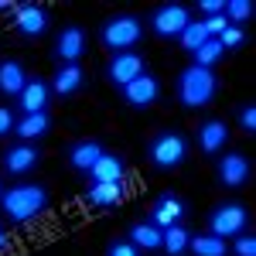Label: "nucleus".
Segmentation results:
<instances>
[{"label":"nucleus","instance_id":"1","mask_svg":"<svg viewBox=\"0 0 256 256\" xmlns=\"http://www.w3.org/2000/svg\"><path fill=\"white\" fill-rule=\"evenodd\" d=\"M52 208V188L44 181H7V188L0 192V222H7L10 229H28L38 218L48 216Z\"/></svg>","mask_w":256,"mask_h":256},{"label":"nucleus","instance_id":"2","mask_svg":"<svg viewBox=\"0 0 256 256\" xmlns=\"http://www.w3.org/2000/svg\"><path fill=\"white\" fill-rule=\"evenodd\" d=\"M171 96L181 110L198 113V110H208L218 96H222V76L212 68H195V65H184L174 76L171 86Z\"/></svg>","mask_w":256,"mask_h":256},{"label":"nucleus","instance_id":"3","mask_svg":"<svg viewBox=\"0 0 256 256\" xmlns=\"http://www.w3.org/2000/svg\"><path fill=\"white\" fill-rule=\"evenodd\" d=\"M144 158L150 164V171L158 174H171V171H181L188 158H192V137L178 126H160L154 130L147 144H144Z\"/></svg>","mask_w":256,"mask_h":256},{"label":"nucleus","instance_id":"4","mask_svg":"<svg viewBox=\"0 0 256 256\" xmlns=\"http://www.w3.org/2000/svg\"><path fill=\"white\" fill-rule=\"evenodd\" d=\"M99 44L110 52V55H120V52H137L140 41L147 38V24L137 10H116L110 18H102L96 31Z\"/></svg>","mask_w":256,"mask_h":256},{"label":"nucleus","instance_id":"5","mask_svg":"<svg viewBox=\"0 0 256 256\" xmlns=\"http://www.w3.org/2000/svg\"><path fill=\"white\" fill-rule=\"evenodd\" d=\"M250 229H253V212L242 198H226V202L212 205L205 216V232H212L218 239H236Z\"/></svg>","mask_w":256,"mask_h":256},{"label":"nucleus","instance_id":"6","mask_svg":"<svg viewBox=\"0 0 256 256\" xmlns=\"http://www.w3.org/2000/svg\"><path fill=\"white\" fill-rule=\"evenodd\" d=\"M188 20H192V7H188V4H181V0H164L158 7H150V14L144 18V24H147V31L158 41L178 44L181 31L188 28Z\"/></svg>","mask_w":256,"mask_h":256},{"label":"nucleus","instance_id":"7","mask_svg":"<svg viewBox=\"0 0 256 256\" xmlns=\"http://www.w3.org/2000/svg\"><path fill=\"white\" fill-rule=\"evenodd\" d=\"M86 55H89V31L82 24L68 20L52 34V44H48L52 65H82Z\"/></svg>","mask_w":256,"mask_h":256},{"label":"nucleus","instance_id":"8","mask_svg":"<svg viewBox=\"0 0 256 256\" xmlns=\"http://www.w3.org/2000/svg\"><path fill=\"white\" fill-rule=\"evenodd\" d=\"M212 178L222 192H242L250 181H253V158L239 147H226L216 158V168H212Z\"/></svg>","mask_w":256,"mask_h":256},{"label":"nucleus","instance_id":"9","mask_svg":"<svg viewBox=\"0 0 256 256\" xmlns=\"http://www.w3.org/2000/svg\"><path fill=\"white\" fill-rule=\"evenodd\" d=\"M44 160L41 144H24V140H10L0 150V174L7 181H28Z\"/></svg>","mask_w":256,"mask_h":256},{"label":"nucleus","instance_id":"10","mask_svg":"<svg viewBox=\"0 0 256 256\" xmlns=\"http://www.w3.org/2000/svg\"><path fill=\"white\" fill-rule=\"evenodd\" d=\"M10 24L20 34V41H41L52 34V14L44 4H34V0H18L14 14H10Z\"/></svg>","mask_w":256,"mask_h":256},{"label":"nucleus","instance_id":"11","mask_svg":"<svg viewBox=\"0 0 256 256\" xmlns=\"http://www.w3.org/2000/svg\"><path fill=\"white\" fill-rule=\"evenodd\" d=\"M229 140H232V126H229V120L218 116V113H205V116L198 120L195 126V147L198 154H205V158L216 160L226 147H229Z\"/></svg>","mask_w":256,"mask_h":256},{"label":"nucleus","instance_id":"12","mask_svg":"<svg viewBox=\"0 0 256 256\" xmlns=\"http://www.w3.org/2000/svg\"><path fill=\"white\" fill-rule=\"evenodd\" d=\"M106 150H110V147H106L102 137H79V140H68V144H65L62 158H65V168L76 178H86Z\"/></svg>","mask_w":256,"mask_h":256},{"label":"nucleus","instance_id":"13","mask_svg":"<svg viewBox=\"0 0 256 256\" xmlns=\"http://www.w3.org/2000/svg\"><path fill=\"white\" fill-rule=\"evenodd\" d=\"M160 99H164V82H160L150 68H147L144 76H137L130 86H123V89H120V102H123L126 110H137V113L154 110Z\"/></svg>","mask_w":256,"mask_h":256},{"label":"nucleus","instance_id":"14","mask_svg":"<svg viewBox=\"0 0 256 256\" xmlns=\"http://www.w3.org/2000/svg\"><path fill=\"white\" fill-rule=\"evenodd\" d=\"M147 222H154L158 229L178 226V222H188V198L174 192V188H164L154 195L150 208H147Z\"/></svg>","mask_w":256,"mask_h":256},{"label":"nucleus","instance_id":"15","mask_svg":"<svg viewBox=\"0 0 256 256\" xmlns=\"http://www.w3.org/2000/svg\"><path fill=\"white\" fill-rule=\"evenodd\" d=\"M147 72V58L140 55V52H120V55H110V62L102 65V79L110 82L113 89H123V86H130V82L144 76Z\"/></svg>","mask_w":256,"mask_h":256},{"label":"nucleus","instance_id":"16","mask_svg":"<svg viewBox=\"0 0 256 256\" xmlns=\"http://www.w3.org/2000/svg\"><path fill=\"white\" fill-rule=\"evenodd\" d=\"M14 106H18L20 116H28V113H52V106H55L52 82L44 79V76H28V86L20 89V96L14 99Z\"/></svg>","mask_w":256,"mask_h":256},{"label":"nucleus","instance_id":"17","mask_svg":"<svg viewBox=\"0 0 256 256\" xmlns=\"http://www.w3.org/2000/svg\"><path fill=\"white\" fill-rule=\"evenodd\" d=\"M52 92L55 99H76L89 89V76H86V65H55L52 72Z\"/></svg>","mask_w":256,"mask_h":256},{"label":"nucleus","instance_id":"18","mask_svg":"<svg viewBox=\"0 0 256 256\" xmlns=\"http://www.w3.org/2000/svg\"><path fill=\"white\" fill-rule=\"evenodd\" d=\"M126 192H130V184L126 181H113V184H86V192H82V202L89 205V208H99V212H113L120 208L123 202H126Z\"/></svg>","mask_w":256,"mask_h":256},{"label":"nucleus","instance_id":"19","mask_svg":"<svg viewBox=\"0 0 256 256\" xmlns=\"http://www.w3.org/2000/svg\"><path fill=\"white\" fill-rule=\"evenodd\" d=\"M28 65L18 58V55H7V58H0V99H7V102H14L20 96V89L28 86Z\"/></svg>","mask_w":256,"mask_h":256},{"label":"nucleus","instance_id":"20","mask_svg":"<svg viewBox=\"0 0 256 256\" xmlns=\"http://www.w3.org/2000/svg\"><path fill=\"white\" fill-rule=\"evenodd\" d=\"M126 158L120 154V150H106L102 158L96 160V168L86 174L89 184H113V181H126Z\"/></svg>","mask_w":256,"mask_h":256},{"label":"nucleus","instance_id":"21","mask_svg":"<svg viewBox=\"0 0 256 256\" xmlns=\"http://www.w3.org/2000/svg\"><path fill=\"white\" fill-rule=\"evenodd\" d=\"M55 130V116L52 113H28V116H18V126H14V140H24V144H41L48 140V134Z\"/></svg>","mask_w":256,"mask_h":256},{"label":"nucleus","instance_id":"22","mask_svg":"<svg viewBox=\"0 0 256 256\" xmlns=\"http://www.w3.org/2000/svg\"><path fill=\"white\" fill-rule=\"evenodd\" d=\"M126 239L137 246L140 253L147 256V253H160V242H164V229H158L154 222H130L126 226Z\"/></svg>","mask_w":256,"mask_h":256},{"label":"nucleus","instance_id":"23","mask_svg":"<svg viewBox=\"0 0 256 256\" xmlns=\"http://www.w3.org/2000/svg\"><path fill=\"white\" fill-rule=\"evenodd\" d=\"M188 246H192V226L188 222H178V226L164 229V242H160L164 256H188Z\"/></svg>","mask_w":256,"mask_h":256},{"label":"nucleus","instance_id":"24","mask_svg":"<svg viewBox=\"0 0 256 256\" xmlns=\"http://www.w3.org/2000/svg\"><path fill=\"white\" fill-rule=\"evenodd\" d=\"M188 256H229V239H218L212 232H192V246Z\"/></svg>","mask_w":256,"mask_h":256},{"label":"nucleus","instance_id":"25","mask_svg":"<svg viewBox=\"0 0 256 256\" xmlns=\"http://www.w3.org/2000/svg\"><path fill=\"white\" fill-rule=\"evenodd\" d=\"M222 58H226V52H222V44H218L216 38H208L198 52H192L188 55V65H195V68H212V72H218V65H222Z\"/></svg>","mask_w":256,"mask_h":256},{"label":"nucleus","instance_id":"26","mask_svg":"<svg viewBox=\"0 0 256 256\" xmlns=\"http://www.w3.org/2000/svg\"><path fill=\"white\" fill-rule=\"evenodd\" d=\"M208 41V31H205V20H198L195 14H192V20H188V28L181 31V38H178V48L184 52V55H192V52H198L202 44Z\"/></svg>","mask_w":256,"mask_h":256},{"label":"nucleus","instance_id":"27","mask_svg":"<svg viewBox=\"0 0 256 256\" xmlns=\"http://www.w3.org/2000/svg\"><path fill=\"white\" fill-rule=\"evenodd\" d=\"M222 14H226V20H229V24L246 28V24L256 18V4H253V0H226Z\"/></svg>","mask_w":256,"mask_h":256},{"label":"nucleus","instance_id":"28","mask_svg":"<svg viewBox=\"0 0 256 256\" xmlns=\"http://www.w3.org/2000/svg\"><path fill=\"white\" fill-rule=\"evenodd\" d=\"M216 41L222 44V52H226V55H236V52H242V48L250 44V31H246V28H236V24H229Z\"/></svg>","mask_w":256,"mask_h":256},{"label":"nucleus","instance_id":"29","mask_svg":"<svg viewBox=\"0 0 256 256\" xmlns=\"http://www.w3.org/2000/svg\"><path fill=\"white\" fill-rule=\"evenodd\" d=\"M236 126H239V134H246V137L256 134V102L253 99H239L236 102Z\"/></svg>","mask_w":256,"mask_h":256},{"label":"nucleus","instance_id":"30","mask_svg":"<svg viewBox=\"0 0 256 256\" xmlns=\"http://www.w3.org/2000/svg\"><path fill=\"white\" fill-rule=\"evenodd\" d=\"M18 106L14 102H0V140H14V126H18Z\"/></svg>","mask_w":256,"mask_h":256},{"label":"nucleus","instance_id":"31","mask_svg":"<svg viewBox=\"0 0 256 256\" xmlns=\"http://www.w3.org/2000/svg\"><path fill=\"white\" fill-rule=\"evenodd\" d=\"M102 256H144V253H140V250H137V246H134L126 236H113L110 242H106Z\"/></svg>","mask_w":256,"mask_h":256},{"label":"nucleus","instance_id":"32","mask_svg":"<svg viewBox=\"0 0 256 256\" xmlns=\"http://www.w3.org/2000/svg\"><path fill=\"white\" fill-rule=\"evenodd\" d=\"M229 256H256V236L253 229L250 232H242V236L229 239Z\"/></svg>","mask_w":256,"mask_h":256},{"label":"nucleus","instance_id":"33","mask_svg":"<svg viewBox=\"0 0 256 256\" xmlns=\"http://www.w3.org/2000/svg\"><path fill=\"white\" fill-rule=\"evenodd\" d=\"M222 7H226V0H198V4H192V10H195L198 20L218 18V14H222Z\"/></svg>","mask_w":256,"mask_h":256},{"label":"nucleus","instance_id":"34","mask_svg":"<svg viewBox=\"0 0 256 256\" xmlns=\"http://www.w3.org/2000/svg\"><path fill=\"white\" fill-rule=\"evenodd\" d=\"M226 28H229L226 14H218V18H208V20H205V31H208V38H218V34H222Z\"/></svg>","mask_w":256,"mask_h":256},{"label":"nucleus","instance_id":"35","mask_svg":"<svg viewBox=\"0 0 256 256\" xmlns=\"http://www.w3.org/2000/svg\"><path fill=\"white\" fill-rule=\"evenodd\" d=\"M7 250H10V226L0 222V253H7Z\"/></svg>","mask_w":256,"mask_h":256},{"label":"nucleus","instance_id":"36","mask_svg":"<svg viewBox=\"0 0 256 256\" xmlns=\"http://www.w3.org/2000/svg\"><path fill=\"white\" fill-rule=\"evenodd\" d=\"M14 7H18V0H0V14H14Z\"/></svg>","mask_w":256,"mask_h":256},{"label":"nucleus","instance_id":"37","mask_svg":"<svg viewBox=\"0 0 256 256\" xmlns=\"http://www.w3.org/2000/svg\"><path fill=\"white\" fill-rule=\"evenodd\" d=\"M4 188H7V178H4V174H0V192H4Z\"/></svg>","mask_w":256,"mask_h":256}]
</instances>
